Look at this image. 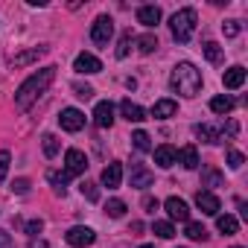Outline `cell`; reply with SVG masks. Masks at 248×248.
<instances>
[{
    "label": "cell",
    "mask_w": 248,
    "mask_h": 248,
    "mask_svg": "<svg viewBox=\"0 0 248 248\" xmlns=\"http://www.w3.org/2000/svg\"><path fill=\"white\" fill-rule=\"evenodd\" d=\"M170 30H172V38H175L178 44H187V41L193 38V32H196V9H181V12H175L172 21H170Z\"/></svg>",
    "instance_id": "3"
},
{
    "label": "cell",
    "mask_w": 248,
    "mask_h": 248,
    "mask_svg": "<svg viewBox=\"0 0 248 248\" xmlns=\"http://www.w3.org/2000/svg\"><path fill=\"white\" fill-rule=\"evenodd\" d=\"M12 190H15V193H27V190H30V181H27V178H18V181L12 184Z\"/></svg>",
    "instance_id": "41"
},
{
    "label": "cell",
    "mask_w": 248,
    "mask_h": 248,
    "mask_svg": "<svg viewBox=\"0 0 248 248\" xmlns=\"http://www.w3.org/2000/svg\"><path fill=\"white\" fill-rule=\"evenodd\" d=\"M82 196H85L88 202H96V199H99V190H96V184L85 181V184H82Z\"/></svg>",
    "instance_id": "36"
},
{
    "label": "cell",
    "mask_w": 248,
    "mask_h": 248,
    "mask_svg": "<svg viewBox=\"0 0 248 248\" xmlns=\"http://www.w3.org/2000/svg\"><path fill=\"white\" fill-rule=\"evenodd\" d=\"M30 248H50V245H47L44 239H32V242H30Z\"/></svg>",
    "instance_id": "43"
},
{
    "label": "cell",
    "mask_w": 248,
    "mask_h": 248,
    "mask_svg": "<svg viewBox=\"0 0 248 248\" xmlns=\"http://www.w3.org/2000/svg\"><path fill=\"white\" fill-rule=\"evenodd\" d=\"M88 170V158H85V152H79V149H67L64 152V172L67 175H82Z\"/></svg>",
    "instance_id": "6"
},
{
    "label": "cell",
    "mask_w": 248,
    "mask_h": 248,
    "mask_svg": "<svg viewBox=\"0 0 248 248\" xmlns=\"http://www.w3.org/2000/svg\"><path fill=\"white\" fill-rule=\"evenodd\" d=\"M222 30H225V35H228V38H233V35H239V21H225V24H222Z\"/></svg>",
    "instance_id": "38"
},
{
    "label": "cell",
    "mask_w": 248,
    "mask_h": 248,
    "mask_svg": "<svg viewBox=\"0 0 248 248\" xmlns=\"http://www.w3.org/2000/svg\"><path fill=\"white\" fill-rule=\"evenodd\" d=\"M24 228H27V233H32V236H35V233H41V231H44V222H41V219H30Z\"/></svg>",
    "instance_id": "39"
},
{
    "label": "cell",
    "mask_w": 248,
    "mask_h": 248,
    "mask_svg": "<svg viewBox=\"0 0 248 248\" xmlns=\"http://www.w3.org/2000/svg\"><path fill=\"white\" fill-rule=\"evenodd\" d=\"M41 146H44V155L47 158H56L59 155V138L56 135H44L41 138Z\"/></svg>",
    "instance_id": "27"
},
{
    "label": "cell",
    "mask_w": 248,
    "mask_h": 248,
    "mask_svg": "<svg viewBox=\"0 0 248 248\" xmlns=\"http://www.w3.org/2000/svg\"><path fill=\"white\" fill-rule=\"evenodd\" d=\"M138 24H143V27H158L161 24V9L158 6H140L138 9Z\"/></svg>",
    "instance_id": "17"
},
{
    "label": "cell",
    "mask_w": 248,
    "mask_h": 248,
    "mask_svg": "<svg viewBox=\"0 0 248 248\" xmlns=\"http://www.w3.org/2000/svg\"><path fill=\"white\" fill-rule=\"evenodd\" d=\"M184 233H187L190 239H196V242H199V239H202V242L207 239V228H204L202 222H187V228H184Z\"/></svg>",
    "instance_id": "25"
},
{
    "label": "cell",
    "mask_w": 248,
    "mask_h": 248,
    "mask_svg": "<svg viewBox=\"0 0 248 248\" xmlns=\"http://www.w3.org/2000/svg\"><path fill=\"white\" fill-rule=\"evenodd\" d=\"M93 123H96L99 129H111V126H114V105H111L108 99L96 102V108H93Z\"/></svg>",
    "instance_id": "10"
},
{
    "label": "cell",
    "mask_w": 248,
    "mask_h": 248,
    "mask_svg": "<svg viewBox=\"0 0 248 248\" xmlns=\"http://www.w3.org/2000/svg\"><path fill=\"white\" fill-rule=\"evenodd\" d=\"M9 161H12V155H9L6 149H0V184L6 181V172H9Z\"/></svg>",
    "instance_id": "33"
},
{
    "label": "cell",
    "mask_w": 248,
    "mask_h": 248,
    "mask_svg": "<svg viewBox=\"0 0 248 248\" xmlns=\"http://www.w3.org/2000/svg\"><path fill=\"white\" fill-rule=\"evenodd\" d=\"M143 210H146V213H155V210H158V199L143 196Z\"/></svg>",
    "instance_id": "40"
},
{
    "label": "cell",
    "mask_w": 248,
    "mask_h": 248,
    "mask_svg": "<svg viewBox=\"0 0 248 248\" xmlns=\"http://www.w3.org/2000/svg\"><path fill=\"white\" fill-rule=\"evenodd\" d=\"M175 161H181L184 170H196V167H199V152H196V146H184V149L175 155Z\"/></svg>",
    "instance_id": "20"
},
{
    "label": "cell",
    "mask_w": 248,
    "mask_h": 248,
    "mask_svg": "<svg viewBox=\"0 0 248 248\" xmlns=\"http://www.w3.org/2000/svg\"><path fill=\"white\" fill-rule=\"evenodd\" d=\"M216 228H219L225 236H233V233L239 231V222H236L233 216H228V213H225V216H216Z\"/></svg>",
    "instance_id": "22"
},
{
    "label": "cell",
    "mask_w": 248,
    "mask_h": 248,
    "mask_svg": "<svg viewBox=\"0 0 248 248\" xmlns=\"http://www.w3.org/2000/svg\"><path fill=\"white\" fill-rule=\"evenodd\" d=\"M99 181L108 187V190H117L120 187V181H123V164H108L105 170H102V175H99Z\"/></svg>",
    "instance_id": "12"
},
{
    "label": "cell",
    "mask_w": 248,
    "mask_h": 248,
    "mask_svg": "<svg viewBox=\"0 0 248 248\" xmlns=\"http://www.w3.org/2000/svg\"><path fill=\"white\" fill-rule=\"evenodd\" d=\"M67 178H70V175H67V172H59V170H50V172H47V181H50V184L56 187V193H62V196H64Z\"/></svg>",
    "instance_id": "23"
},
{
    "label": "cell",
    "mask_w": 248,
    "mask_h": 248,
    "mask_svg": "<svg viewBox=\"0 0 248 248\" xmlns=\"http://www.w3.org/2000/svg\"><path fill=\"white\" fill-rule=\"evenodd\" d=\"M105 213H108L111 219H120V216H126V202H120V199H111V202L105 204Z\"/></svg>",
    "instance_id": "28"
},
{
    "label": "cell",
    "mask_w": 248,
    "mask_h": 248,
    "mask_svg": "<svg viewBox=\"0 0 248 248\" xmlns=\"http://www.w3.org/2000/svg\"><path fill=\"white\" fill-rule=\"evenodd\" d=\"M233 248H239V245H233Z\"/></svg>",
    "instance_id": "45"
},
{
    "label": "cell",
    "mask_w": 248,
    "mask_h": 248,
    "mask_svg": "<svg viewBox=\"0 0 248 248\" xmlns=\"http://www.w3.org/2000/svg\"><path fill=\"white\" fill-rule=\"evenodd\" d=\"M152 231H155L161 239H172V236H175V228H172L170 222H155V225H152Z\"/></svg>",
    "instance_id": "31"
},
{
    "label": "cell",
    "mask_w": 248,
    "mask_h": 248,
    "mask_svg": "<svg viewBox=\"0 0 248 248\" xmlns=\"http://www.w3.org/2000/svg\"><path fill=\"white\" fill-rule=\"evenodd\" d=\"M210 111L219 114V117H228V114L233 111V99H231V96H213V99H210Z\"/></svg>",
    "instance_id": "21"
},
{
    "label": "cell",
    "mask_w": 248,
    "mask_h": 248,
    "mask_svg": "<svg viewBox=\"0 0 248 248\" xmlns=\"http://www.w3.org/2000/svg\"><path fill=\"white\" fill-rule=\"evenodd\" d=\"M175 111H178V102H175V99H158V102L152 105V117H155V120H170Z\"/></svg>",
    "instance_id": "18"
},
{
    "label": "cell",
    "mask_w": 248,
    "mask_h": 248,
    "mask_svg": "<svg viewBox=\"0 0 248 248\" xmlns=\"http://www.w3.org/2000/svg\"><path fill=\"white\" fill-rule=\"evenodd\" d=\"M219 184H222V172L204 170V187H219Z\"/></svg>",
    "instance_id": "34"
},
{
    "label": "cell",
    "mask_w": 248,
    "mask_h": 248,
    "mask_svg": "<svg viewBox=\"0 0 248 248\" xmlns=\"http://www.w3.org/2000/svg\"><path fill=\"white\" fill-rule=\"evenodd\" d=\"M64 239H67V245H73V248H88V245H93L96 233H93L91 228H85V225H73V228L64 233Z\"/></svg>",
    "instance_id": "5"
},
{
    "label": "cell",
    "mask_w": 248,
    "mask_h": 248,
    "mask_svg": "<svg viewBox=\"0 0 248 248\" xmlns=\"http://www.w3.org/2000/svg\"><path fill=\"white\" fill-rule=\"evenodd\" d=\"M120 111H123V117H126L129 123H143L146 120V111L138 102H132V99H123L120 102Z\"/></svg>",
    "instance_id": "15"
},
{
    "label": "cell",
    "mask_w": 248,
    "mask_h": 248,
    "mask_svg": "<svg viewBox=\"0 0 248 248\" xmlns=\"http://www.w3.org/2000/svg\"><path fill=\"white\" fill-rule=\"evenodd\" d=\"M242 164H245V158H242V152H236V149H231V152H228V167H231V170H239Z\"/></svg>",
    "instance_id": "35"
},
{
    "label": "cell",
    "mask_w": 248,
    "mask_h": 248,
    "mask_svg": "<svg viewBox=\"0 0 248 248\" xmlns=\"http://www.w3.org/2000/svg\"><path fill=\"white\" fill-rule=\"evenodd\" d=\"M0 248H15V242H12V236L6 231H0Z\"/></svg>",
    "instance_id": "42"
},
{
    "label": "cell",
    "mask_w": 248,
    "mask_h": 248,
    "mask_svg": "<svg viewBox=\"0 0 248 248\" xmlns=\"http://www.w3.org/2000/svg\"><path fill=\"white\" fill-rule=\"evenodd\" d=\"M155 47H158V38H155V35H140V38H138V50H140L143 56L155 53Z\"/></svg>",
    "instance_id": "29"
},
{
    "label": "cell",
    "mask_w": 248,
    "mask_h": 248,
    "mask_svg": "<svg viewBox=\"0 0 248 248\" xmlns=\"http://www.w3.org/2000/svg\"><path fill=\"white\" fill-rule=\"evenodd\" d=\"M73 70L76 73H85V76H93V73L102 70V62L96 56H91V53H79L76 62H73Z\"/></svg>",
    "instance_id": "8"
},
{
    "label": "cell",
    "mask_w": 248,
    "mask_h": 248,
    "mask_svg": "<svg viewBox=\"0 0 248 248\" xmlns=\"http://www.w3.org/2000/svg\"><path fill=\"white\" fill-rule=\"evenodd\" d=\"M73 91H76V96H79V99H91V96H93V88H91V85H82V82H76V85H73Z\"/></svg>",
    "instance_id": "37"
},
{
    "label": "cell",
    "mask_w": 248,
    "mask_h": 248,
    "mask_svg": "<svg viewBox=\"0 0 248 248\" xmlns=\"http://www.w3.org/2000/svg\"><path fill=\"white\" fill-rule=\"evenodd\" d=\"M170 85L172 91H178L181 96H196L199 88H202V70L190 62H178L172 76H170Z\"/></svg>",
    "instance_id": "2"
},
{
    "label": "cell",
    "mask_w": 248,
    "mask_h": 248,
    "mask_svg": "<svg viewBox=\"0 0 248 248\" xmlns=\"http://www.w3.org/2000/svg\"><path fill=\"white\" fill-rule=\"evenodd\" d=\"M196 207H199L204 216H219V210H222L219 199H216L213 193H207V190H199V193H196Z\"/></svg>",
    "instance_id": "9"
},
{
    "label": "cell",
    "mask_w": 248,
    "mask_h": 248,
    "mask_svg": "<svg viewBox=\"0 0 248 248\" xmlns=\"http://www.w3.org/2000/svg\"><path fill=\"white\" fill-rule=\"evenodd\" d=\"M196 135L204 143H222L225 140V126H196Z\"/></svg>",
    "instance_id": "16"
},
{
    "label": "cell",
    "mask_w": 248,
    "mask_h": 248,
    "mask_svg": "<svg viewBox=\"0 0 248 248\" xmlns=\"http://www.w3.org/2000/svg\"><path fill=\"white\" fill-rule=\"evenodd\" d=\"M38 56H44V47H41V50L35 47V50H30V53H21V56H15V59H12V67H24V64L35 62Z\"/></svg>",
    "instance_id": "26"
},
{
    "label": "cell",
    "mask_w": 248,
    "mask_h": 248,
    "mask_svg": "<svg viewBox=\"0 0 248 248\" xmlns=\"http://www.w3.org/2000/svg\"><path fill=\"white\" fill-rule=\"evenodd\" d=\"M175 155H178V149H175V146H170V143H164V146H158V149H155V164L167 170V167H172V164H175Z\"/></svg>",
    "instance_id": "19"
},
{
    "label": "cell",
    "mask_w": 248,
    "mask_h": 248,
    "mask_svg": "<svg viewBox=\"0 0 248 248\" xmlns=\"http://www.w3.org/2000/svg\"><path fill=\"white\" fill-rule=\"evenodd\" d=\"M59 123L64 132H79V129H85V114L79 108H64L59 114Z\"/></svg>",
    "instance_id": "7"
},
{
    "label": "cell",
    "mask_w": 248,
    "mask_h": 248,
    "mask_svg": "<svg viewBox=\"0 0 248 248\" xmlns=\"http://www.w3.org/2000/svg\"><path fill=\"white\" fill-rule=\"evenodd\" d=\"M111 35H114V21H111L108 15H99V18L93 21V27H91V41H93V44H108Z\"/></svg>",
    "instance_id": "4"
},
{
    "label": "cell",
    "mask_w": 248,
    "mask_h": 248,
    "mask_svg": "<svg viewBox=\"0 0 248 248\" xmlns=\"http://www.w3.org/2000/svg\"><path fill=\"white\" fill-rule=\"evenodd\" d=\"M132 32H123V38H120V47H117V59H126L129 56V47H132Z\"/></svg>",
    "instance_id": "32"
},
{
    "label": "cell",
    "mask_w": 248,
    "mask_h": 248,
    "mask_svg": "<svg viewBox=\"0 0 248 248\" xmlns=\"http://www.w3.org/2000/svg\"><path fill=\"white\" fill-rule=\"evenodd\" d=\"M164 207H167L170 219H178V222H190V207H187V202H184V199H178V196H170V199L164 202Z\"/></svg>",
    "instance_id": "11"
},
{
    "label": "cell",
    "mask_w": 248,
    "mask_h": 248,
    "mask_svg": "<svg viewBox=\"0 0 248 248\" xmlns=\"http://www.w3.org/2000/svg\"><path fill=\"white\" fill-rule=\"evenodd\" d=\"M132 143H135V149H140V152H149V149H152V143H149V135H146L143 129H138V132L132 135Z\"/></svg>",
    "instance_id": "30"
},
{
    "label": "cell",
    "mask_w": 248,
    "mask_h": 248,
    "mask_svg": "<svg viewBox=\"0 0 248 248\" xmlns=\"http://www.w3.org/2000/svg\"><path fill=\"white\" fill-rule=\"evenodd\" d=\"M202 50H204V59H207L210 64H219V62H222V47H219L216 41H204Z\"/></svg>",
    "instance_id": "24"
},
{
    "label": "cell",
    "mask_w": 248,
    "mask_h": 248,
    "mask_svg": "<svg viewBox=\"0 0 248 248\" xmlns=\"http://www.w3.org/2000/svg\"><path fill=\"white\" fill-rule=\"evenodd\" d=\"M242 82H245V67H242V64L228 67V70H225V76H222V85H225V88H231V91L242 88Z\"/></svg>",
    "instance_id": "13"
},
{
    "label": "cell",
    "mask_w": 248,
    "mask_h": 248,
    "mask_svg": "<svg viewBox=\"0 0 248 248\" xmlns=\"http://www.w3.org/2000/svg\"><path fill=\"white\" fill-rule=\"evenodd\" d=\"M140 248H155V245H140Z\"/></svg>",
    "instance_id": "44"
},
{
    "label": "cell",
    "mask_w": 248,
    "mask_h": 248,
    "mask_svg": "<svg viewBox=\"0 0 248 248\" xmlns=\"http://www.w3.org/2000/svg\"><path fill=\"white\" fill-rule=\"evenodd\" d=\"M152 181H155V175H152V170H146L143 164H132V187H152Z\"/></svg>",
    "instance_id": "14"
},
{
    "label": "cell",
    "mask_w": 248,
    "mask_h": 248,
    "mask_svg": "<svg viewBox=\"0 0 248 248\" xmlns=\"http://www.w3.org/2000/svg\"><path fill=\"white\" fill-rule=\"evenodd\" d=\"M56 79V67H44V70H38V73H32L27 82H21V88H18V93H15V105L24 111V108H30L44 91H47V85Z\"/></svg>",
    "instance_id": "1"
}]
</instances>
